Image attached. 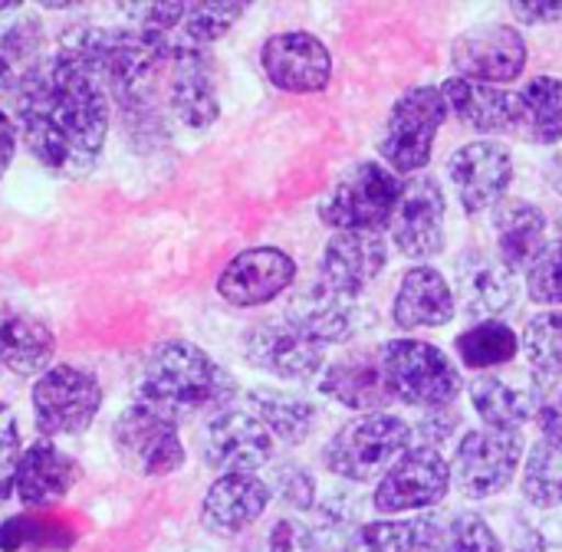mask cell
Returning a JSON list of instances; mask_svg holds the SVG:
<instances>
[{"label":"cell","mask_w":562,"mask_h":552,"mask_svg":"<svg viewBox=\"0 0 562 552\" xmlns=\"http://www.w3.org/2000/svg\"><path fill=\"white\" fill-rule=\"evenodd\" d=\"M13 122L26 151L56 178H86L105 155L112 102L69 53L40 56L20 72Z\"/></svg>","instance_id":"1"},{"label":"cell","mask_w":562,"mask_h":552,"mask_svg":"<svg viewBox=\"0 0 562 552\" xmlns=\"http://www.w3.org/2000/svg\"><path fill=\"white\" fill-rule=\"evenodd\" d=\"M234 398H237L234 375L214 356H207L201 346L188 339L158 342L148 352L135 385V402H145L175 421L194 415L214 418L217 412L231 408Z\"/></svg>","instance_id":"2"},{"label":"cell","mask_w":562,"mask_h":552,"mask_svg":"<svg viewBox=\"0 0 562 552\" xmlns=\"http://www.w3.org/2000/svg\"><path fill=\"white\" fill-rule=\"evenodd\" d=\"M375 356H379L392 398L408 408H418V412L451 408L464 392L458 362L435 342L398 336V339L382 342Z\"/></svg>","instance_id":"3"},{"label":"cell","mask_w":562,"mask_h":552,"mask_svg":"<svg viewBox=\"0 0 562 552\" xmlns=\"http://www.w3.org/2000/svg\"><path fill=\"white\" fill-rule=\"evenodd\" d=\"M415 448V428L402 415H359L336 428L323 448V467L349 484H379L385 471Z\"/></svg>","instance_id":"4"},{"label":"cell","mask_w":562,"mask_h":552,"mask_svg":"<svg viewBox=\"0 0 562 552\" xmlns=\"http://www.w3.org/2000/svg\"><path fill=\"white\" fill-rule=\"evenodd\" d=\"M402 198V178L382 161L349 165L323 194L319 221L333 234H385Z\"/></svg>","instance_id":"5"},{"label":"cell","mask_w":562,"mask_h":552,"mask_svg":"<svg viewBox=\"0 0 562 552\" xmlns=\"http://www.w3.org/2000/svg\"><path fill=\"white\" fill-rule=\"evenodd\" d=\"M448 102L441 95V86H412L405 89L382 125L379 135V155L382 165L392 168L398 178L422 174L435 155V142L441 125L448 122Z\"/></svg>","instance_id":"6"},{"label":"cell","mask_w":562,"mask_h":552,"mask_svg":"<svg viewBox=\"0 0 562 552\" xmlns=\"http://www.w3.org/2000/svg\"><path fill=\"white\" fill-rule=\"evenodd\" d=\"M244 10L247 3H234V0L148 3L138 30L165 59H175L184 53H211V46L237 26Z\"/></svg>","instance_id":"7"},{"label":"cell","mask_w":562,"mask_h":552,"mask_svg":"<svg viewBox=\"0 0 562 552\" xmlns=\"http://www.w3.org/2000/svg\"><path fill=\"white\" fill-rule=\"evenodd\" d=\"M102 385L89 369L79 365H49L30 392L33 425L40 438H76L89 431L102 408Z\"/></svg>","instance_id":"8"},{"label":"cell","mask_w":562,"mask_h":552,"mask_svg":"<svg viewBox=\"0 0 562 552\" xmlns=\"http://www.w3.org/2000/svg\"><path fill=\"white\" fill-rule=\"evenodd\" d=\"M524 435L520 431H464L451 461V484L468 500H494L524 471Z\"/></svg>","instance_id":"9"},{"label":"cell","mask_w":562,"mask_h":552,"mask_svg":"<svg viewBox=\"0 0 562 552\" xmlns=\"http://www.w3.org/2000/svg\"><path fill=\"white\" fill-rule=\"evenodd\" d=\"M112 448L138 477H168L184 467L188 451L178 421L145 402H132L112 421Z\"/></svg>","instance_id":"10"},{"label":"cell","mask_w":562,"mask_h":552,"mask_svg":"<svg viewBox=\"0 0 562 552\" xmlns=\"http://www.w3.org/2000/svg\"><path fill=\"white\" fill-rule=\"evenodd\" d=\"M451 461L428 444L405 451L372 491V510L382 517H418L451 494Z\"/></svg>","instance_id":"11"},{"label":"cell","mask_w":562,"mask_h":552,"mask_svg":"<svg viewBox=\"0 0 562 552\" xmlns=\"http://www.w3.org/2000/svg\"><path fill=\"white\" fill-rule=\"evenodd\" d=\"M445 217H448V201H445L441 181L428 171L405 178L402 198L389 227L392 247L415 263H431L448 247Z\"/></svg>","instance_id":"12"},{"label":"cell","mask_w":562,"mask_h":552,"mask_svg":"<svg viewBox=\"0 0 562 552\" xmlns=\"http://www.w3.org/2000/svg\"><path fill=\"white\" fill-rule=\"evenodd\" d=\"M527 40L517 26L504 20H487L477 26H468L451 43V63L454 76L487 82V86H507L517 82L527 69Z\"/></svg>","instance_id":"13"},{"label":"cell","mask_w":562,"mask_h":552,"mask_svg":"<svg viewBox=\"0 0 562 552\" xmlns=\"http://www.w3.org/2000/svg\"><path fill=\"white\" fill-rule=\"evenodd\" d=\"M448 181L454 184L464 214H491L514 184V155L504 142L494 138L468 142L451 151Z\"/></svg>","instance_id":"14"},{"label":"cell","mask_w":562,"mask_h":552,"mask_svg":"<svg viewBox=\"0 0 562 552\" xmlns=\"http://www.w3.org/2000/svg\"><path fill=\"white\" fill-rule=\"evenodd\" d=\"M260 66L273 89L290 95H316L333 82L329 46L306 30H280L263 40Z\"/></svg>","instance_id":"15"},{"label":"cell","mask_w":562,"mask_h":552,"mask_svg":"<svg viewBox=\"0 0 562 552\" xmlns=\"http://www.w3.org/2000/svg\"><path fill=\"white\" fill-rule=\"evenodd\" d=\"M244 362L283 379V382H310L326 365V349L293 329L286 319H260L240 339Z\"/></svg>","instance_id":"16"},{"label":"cell","mask_w":562,"mask_h":552,"mask_svg":"<svg viewBox=\"0 0 562 552\" xmlns=\"http://www.w3.org/2000/svg\"><path fill=\"white\" fill-rule=\"evenodd\" d=\"M296 283V260L280 247H247L217 273V293L227 306L257 309L280 300Z\"/></svg>","instance_id":"17"},{"label":"cell","mask_w":562,"mask_h":552,"mask_svg":"<svg viewBox=\"0 0 562 552\" xmlns=\"http://www.w3.org/2000/svg\"><path fill=\"white\" fill-rule=\"evenodd\" d=\"M277 441L250 408H224L207 421L204 461L221 474H257L273 464Z\"/></svg>","instance_id":"18"},{"label":"cell","mask_w":562,"mask_h":552,"mask_svg":"<svg viewBox=\"0 0 562 552\" xmlns=\"http://www.w3.org/2000/svg\"><path fill=\"white\" fill-rule=\"evenodd\" d=\"M165 109L168 115L191 128L204 132L221 119V95H217V69L211 53H184L168 59L165 69Z\"/></svg>","instance_id":"19"},{"label":"cell","mask_w":562,"mask_h":552,"mask_svg":"<svg viewBox=\"0 0 562 552\" xmlns=\"http://www.w3.org/2000/svg\"><path fill=\"white\" fill-rule=\"evenodd\" d=\"M389 267L385 234H333L319 254V283L346 300H359Z\"/></svg>","instance_id":"20"},{"label":"cell","mask_w":562,"mask_h":552,"mask_svg":"<svg viewBox=\"0 0 562 552\" xmlns=\"http://www.w3.org/2000/svg\"><path fill=\"white\" fill-rule=\"evenodd\" d=\"M458 316V296L451 280L435 263H412L392 300V323L402 333L441 329Z\"/></svg>","instance_id":"21"},{"label":"cell","mask_w":562,"mask_h":552,"mask_svg":"<svg viewBox=\"0 0 562 552\" xmlns=\"http://www.w3.org/2000/svg\"><path fill=\"white\" fill-rule=\"evenodd\" d=\"M494 247L497 260L514 273L527 277L550 244V221L540 204L507 194L494 211Z\"/></svg>","instance_id":"22"},{"label":"cell","mask_w":562,"mask_h":552,"mask_svg":"<svg viewBox=\"0 0 562 552\" xmlns=\"http://www.w3.org/2000/svg\"><path fill=\"white\" fill-rule=\"evenodd\" d=\"M79 484V464L56 441L36 438L23 448L13 471V500L26 510L59 504Z\"/></svg>","instance_id":"23"},{"label":"cell","mask_w":562,"mask_h":552,"mask_svg":"<svg viewBox=\"0 0 562 552\" xmlns=\"http://www.w3.org/2000/svg\"><path fill=\"white\" fill-rule=\"evenodd\" d=\"M270 500L260 474H221L201 497V527L214 537H237L267 514Z\"/></svg>","instance_id":"24"},{"label":"cell","mask_w":562,"mask_h":552,"mask_svg":"<svg viewBox=\"0 0 562 552\" xmlns=\"http://www.w3.org/2000/svg\"><path fill=\"white\" fill-rule=\"evenodd\" d=\"M454 296L464 313H471L477 323L484 319H504L520 296L517 277L497 260V254L484 250H464L458 257V283Z\"/></svg>","instance_id":"25"},{"label":"cell","mask_w":562,"mask_h":552,"mask_svg":"<svg viewBox=\"0 0 562 552\" xmlns=\"http://www.w3.org/2000/svg\"><path fill=\"white\" fill-rule=\"evenodd\" d=\"M319 392L339 408L356 412V415H379V412H389V405L395 402L385 385L379 356L372 352H352V356L329 362L323 369Z\"/></svg>","instance_id":"26"},{"label":"cell","mask_w":562,"mask_h":552,"mask_svg":"<svg viewBox=\"0 0 562 552\" xmlns=\"http://www.w3.org/2000/svg\"><path fill=\"white\" fill-rule=\"evenodd\" d=\"M283 319L300 329L306 339L326 346H342L356 336V300H346L339 293H333L326 283H310L303 290L293 293V300L286 303Z\"/></svg>","instance_id":"27"},{"label":"cell","mask_w":562,"mask_h":552,"mask_svg":"<svg viewBox=\"0 0 562 552\" xmlns=\"http://www.w3.org/2000/svg\"><path fill=\"white\" fill-rule=\"evenodd\" d=\"M441 95L448 102V112L477 132L481 138L491 135H514L517 122V95L487 82H474L464 76H451L441 82Z\"/></svg>","instance_id":"28"},{"label":"cell","mask_w":562,"mask_h":552,"mask_svg":"<svg viewBox=\"0 0 562 552\" xmlns=\"http://www.w3.org/2000/svg\"><path fill=\"white\" fill-rule=\"evenodd\" d=\"M56 356V336L46 319L26 309H0V369L13 375H43Z\"/></svg>","instance_id":"29"},{"label":"cell","mask_w":562,"mask_h":552,"mask_svg":"<svg viewBox=\"0 0 562 552\" xmlns=\"http://www.w3.org/2000/svg\"><path fill=\"white\" fill-rule=\"evenodd\" d=\"M533 382H520L501 372H484L468 385L474 415L491 431H520L533 425Z\"/></svg>","instance_id":"30"},{"label":"cell","mask_w":562,"mask_h":552,"mask_svg":"<svg viewBox=\"0 0 562 552\" xmlns=\"http://www.w3.org/2000/svg\"><path fill=\"white\" fill-rule=\"evenodd\" d=\"M445 527L428 517H382L362 523L342 552H441Z\"/></svg>","instance_id":"31"},{"label":"cell","mask_w":562,"mask_h":552,"mask_svg":"<svg viewBox=\"0 0 562 552\" xmlns=\"http://www.w3.org/2000/svg\"><path fill=\"white\" fill-rule=\"evenodd\" d=\"M247 405L250 412L260 418V425L273 435L277 444L296 448L303 444L313 428H316V405L303 395H293L286 388H273V385H257L247 392Z\"/></svg>","instance_id":"32"},{"label":"cell","mask_w":562,"mask_h":552,"mask_svg":"<svg viewBox=\"0 0 562 552\" xmlns=\"http://www.w3.org/2000/svg\"><path fill=\"white\" fill-rule=\"evenodd\" d=\"M514 95H517L514 135L530 142V145H560L562 79H557V76H533Z\"/></svg>","instance_id":"33"},{"label":"cell","mask_w":562,"mask_h":552,"mask_svg":"<svg viewBox=\"0 0 562 552\" xmlns=\"http://www.w3.org/2000/svg\"><path fill=\"white\" fill-rule=\"evenodd\" d=\"M458 362L477 375L497 372L504 365H514L520 356V336L504 323V319H484L458 333L454 339Z\"/></svg>","instance_id":"34"},{"label":"cell","mask_w":562,"mask_h":552,"mask_svg":"<svg viewBox=\"0 0 562 552\" xmlns=\"http://www.w3.org/2000/svg\"><path fill=\"white\" fill-rule=\"evenodd\" d=\"M520 494L537 510H560L562 507V441L540 438L520 471Z\"/></svg>","instance_id":"35"},{"label":"cell","mask_w":562,"mask_h":552,"mask_svg":"<svg viewBox=\"0 0 562 552\" xmlns=\"http://www.w3.org/2000/svg\"><path fill=\"white\" fill-rule=\"evenodd\" d=\"M520 352L537 379H562V309H543L524 326Z\"/></svg>","instance_id":"36"},{"label":"cell","mask_w":562,"mask_h":552,"mask_svg":"<svg viewBox=\"0 0 562 552\" xmlns=\"http://www.w3.org/2000/svg\"><path fill=\"white\" fill-rule=\"evenodd\" d=\"M527 296L537 306L562 309V217L550 230V244H547L543 257L527 273Z\"/></svg>","instance_id":"37"},{"label":"cell","mask_w":562,"mask_h":552,"mask_svg":"<svg viewBox=\"0 0 562 552\" xmlns=\"http://www.w3.org/2000/svg\"><path fill=\"white\" fill-rule=\"evenodd\" d=\"M441 552H504V543L481 514L464 510L448 520Z\"/></svg>","instance_id":"38"},{"label":"cell","mask_w":562,"mask_h":552,"mask_svg":"<svg viewBox=\"0 0 562 552\" xmlns=\"http://www.w3.org/2000/svg\"><path fill=\"white\" fill-rule=\"evenodd\" d=\"M267 484H270V494L283 507H290L296 514L316 510V504H319V497H316V477L303 464H293V461L290 464H277L273 467V477Z\"/></svg>","instance_id":"39"},{"label":"cell","mask_w":562,"mask_h":552,"mask_svg":"<svg viewBox=\"0 0 562 552\" xmlns=\"http://www.w3.org/2000/svg\"><path fill=\"white\" fill-rule=\"evenodd\" d=\"M20 454H23V435H20L16 412L7 402H0V504L13 500V471Z\"/></svg>","instance_id":"40"},{"label":"cell","mask_w":562,"mask_h":552,"mask_svg":"<svg viewBox=\"0 0 562 552\" xmlns=\"http://www.w3.org/2000/svg\"><path fill=\"white\" fill-rule=\"evenodd\" d=\"M533 425L540 438L562 441V379H537L533 375Z\"/></svg>","instance_id":"41"},{"label":"cell","mask_w":562,"mask_h":552,"mask_svg":"<svg viewBox=\"0 0 562 552\" xmlns=\"http://www.w3.org/2000/svg\"><path fill=\"white\" fill-rule=\"evenodd\" d=\"M267 552H323V543L300 517H280L267 533Z\"/></svg>","instance_id":"42"},{"label":"cell","mask_w":562,"mask_h":552,"mask_svg":"<svg viewBox=\"0 0 562 552\" xmlns=\"http://www.w3.org/2000/svg\"><path fill=\"white\" fill-rule=\"evenodd\" d=\"M49 533L53 527H46L43 520L20 514L13 520H7L0 527V550L16 552V550H33V547H49Z\"/></svg>","instance_id":"43"},{"label":"cell","mask_w":562,"mask_h":552,"mask_svg":"<svg viewBox=\"0 0 562 552\" xmlns=\"http://www.w3.org/2000/svg\"><path fill=\"white\" fill-rule=\"evenodd\" d=\"M415 428V444H428V448H438L441 441H448L458 428H461V412L451 408H435V412H422L418 425Z\"/></svg>","instance_id":"44"},{"label":"cell","mask_w":562,"mask_h":552,"mask_svg":"<svg viewBox=\"0 0 562 552\" xmlns=\"http://www.w3.org/2000/svg\"><path fill=\"white\" fill-rule=\"evenodd\" d=\"M507 10L517 23H527V26H543V23L562 20V0H514Z\"/></svg>","instance_id":"45"},{"label":"cell","mask_w":562,"mask_h":552,"mask_svg":"<svg viewBox=\"0 0 562 552\" xmlns=\"http://www.w3.org/2000/svg\"><path fill=\"white\" fill-rule=\"evenodd\" d=\"M16 145H20L16 122H13V115H10V112H3V109H0V181H3V174L10 171V165H13Z\"/></svg>","instance_id":"46"},{"label":"cell","mask_w":562,"mask_h":552,"mask_svg":"<svg viewBox=\"0 0 562 552\" xmlns=\"http://www.w3.org/2000/svg\"><path fill=\"white\" fill-rule=\"evenodd\" d=\"M20 72H23V69H16L10 59L0 56V102H3V99H13L16 82H20Z\"/></svg>","instance_id":"47"},{"label":"cell","mask_w":562,"mask_h":552,"mask_svg":"<svg viewBox=\"0 0 562 552\" xmlns=\"http://www.w3.org/2000/svg\"><path fill=\"white\" fill-rule=\"evenodd\" d=\"M550 184H553V188L562 194V155H557V158H553V165H550Z\"/></svg>","instance_id":"48"}]
</instances>
